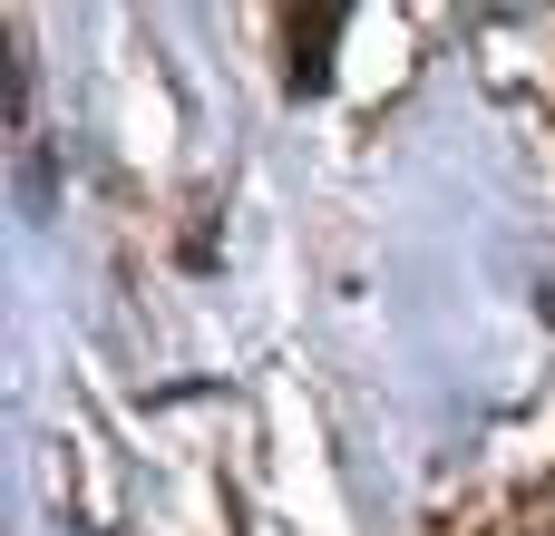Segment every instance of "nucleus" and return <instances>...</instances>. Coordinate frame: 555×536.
Returning a JSON list of instances; mask_svg holds the SVG:
<instances>
[]
</instances>
